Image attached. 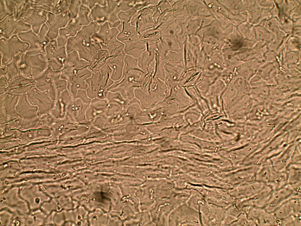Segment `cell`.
<instances>
[{
    "mask_svg": "<svg viewBox=\"0 0 301 226\" xmlns=\"http://www.w3.org/2000/svg\"><path fill=\"white\" fill-rule=\"evenodd\" d=\"M113 83L111 79L107 66L100 71L92 72L86 80L87 87L86 91L87 95L91 99H106L108 90Z\"/></svg>",
    "mask_w": 301,
    "mask_h": 226,
    "instance_id": "cell-2",
    "label": "cell"
},
{
    "mask_svg": "<svg viewBox=\"0 0 301 226\" xmlns=\"http://www.w3.org/2000/svg\"><path fill=\"white\" fill-rule=\"evenodd\" d=\"M272 189L269 185H265L260 191L247 197L243 198L242 207H250L263 208L265 205Z\"/></svg>",
    "mask_w": 301,
    "mask_h": 226,
    "instance_id": "cell-6",
    "label": "cell"
},
{
    "mask_svg": "<svg viewBox=\"0 0 301 226\" xmlns=\"http://www.w3.org/2000/svg\"><path fill=\"white\" fill-rule=\"evenodd\" d=\"M288 201L281 205L273 212L277 219L281 220L292 215V210Z\"/></svg>",
    "mask_w": 301,
    "mask_h": 226,
    "instance_id": "cell-10",
    "label": "cell"
},
{
    "mask_svg": "<svg viewBox=\"0 0 301 226\" xmlns=\"http://www.w3.org/2000/svg\"><path fill=\"white\" fill-rule=\"evenodd\" d=\"M248 219L255 225H277V220L273 212L263 208L250 207L245 208Z\"/></svg>",
    "mask_w": 301,
    "mask_h": 226,
    "instance_id": "cell-5",
    "label": "cell"
},
{
    "mask_svg": "<svg viewBox=\"0 0 301 226\" xmlns=\"http://www.w3.org/2000/svg\"><path fill=\"white\" fill-rule=\"evenodd\" d=\"M301 193L297 192L292 186L287 184L279 189L272 190L265 206L263 208L268 212H273L290 198Z\"/></svg>",
    "mask_w": 301,
    "mask_h": 226,
    "instance_id": "cell-4",
    "label": "cell"
},
{
    "mask_svg": "<svg viewBox=\"0 0 301 226\" xmlns=\"http://www.w3.org/2000/svg\"><path fill=\"white\" fill-rule=\"evenodd\" d=\"M286 172L287 176V184L293 185L300 183L301 176L300 167L292 166Z\"/></svg>",
    "mask_w": 301,
    "mask_h": 226,
    "instance_id": "cell-9",
    "label": "cell"
},
{
    "mask_svg": "<svg viewBox=\"0 0 301 226\" xmlns=\"http://www.w3.org/2000/svg\"><path fill=\"white\" fill-rule=\"evenodd\" d=\"M68 68V92L71 97L74 98L79 90H86L87 87L86 80L92 72L88 67H73Z\"/></svg>",
    "mask_w": 301,
    "mask_h": 226,
    "instance_id": "cell-3",
    "label": "cell"
},
{
    "mask_svg": "<svg viewBox=\"0 0 301 226\" xmlns=\"http://www.w3.org/2000/svg\"><path fill=\"white\" fill-rule=\"evenodd\" d=\"M257 170L255 175V180L268 185L272 176L274 169L267 165H263Z\"/></svg>",
    "mask_w": 301,
    "mask_h": 226,
    "instance_id": "cell-8",
    "label": "cell"
},
{
    "mask_svg": "<svg viewBox=\"0 0 301 226\" xmlns=\"http://www.w3.org/2000/svg\"><path fill=\"white\" fill-rule=\"evenodd\" d=\"M280 220L281 225L301 226V217L291 215Z\"/></svg>",
    "mask_w": 301,
    "mask_h": 226,
    "instance_id": "cell-12",
    "label": "cell"
},
{
    "mask_svg": "<svg viewBox=\"0 0 301 226\" xmlns=\"http://www.w3.org/2000/svg\"><path fill=\"white\" fill-rule=\"evenodd\" d=\"M100 26L96 23L91 22L84 26L75 36L70 38L69 53L75 51L81 59L89 63L92 56L101 49L92 37L93 35L98 31Z\"/></svg>",
    "mask_w": 301,
    "mask_h": 226,
    "instance_id": "cell-1",
    "label": "cell"
},
{
    "mask_svg": "<svg viewBox=\"0 0 301 226\" xmlns=\"http://www.w3.org/2000/svg\"><path fill=\"white\" fill-rule=\"evenodd\" d=\"M292 212V215L301 217V195H297L288 200Z\"/></svg>",
    "mask_w": 301,
    "mask_h": 226,
    "instance_id": "cell-11",
    "label": "cell"
},
{
    "mask_svg": "<svg viewBox=\"0 0 301 226\" xmlns=\"http://www.w3.org/2000/svg\"><path fill=\"white\" fill-rule=\"evenodd\" d=\"M287 184V176L286 171L274 170L270 182L268 185L272 190L282 188Z\"/></svg>",
    "mask_w": 301,
    "mask_h": 226,
    "instance_id": "cell-7",
    "label": "cell"
}]
</instances>
